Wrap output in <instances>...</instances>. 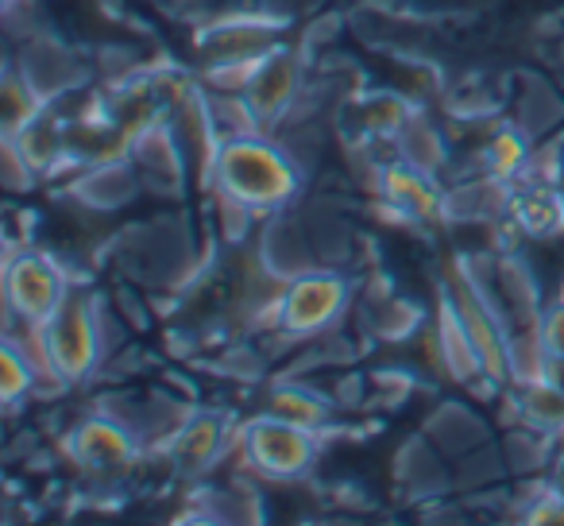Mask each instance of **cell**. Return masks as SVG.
I'll return each mask as SVG.
<instances>
[{"label": "cell", "mask_w": 564, "mask_h": 526, "mask_svg": "<svg viewBox=\"0 0 564 526\" xmlns=\"http://www.w3.org/2000/svg\"><path fill=\"white\" fill-rule=\"evenodd\" d=\"M70 291L74 283L63 271V259L35 251L32 244L9 251V264H4V310L9 314L43 325L58 314Z\"/></svg>", "instance_id": "obj_5"}, {"label": "cell", "mask_w": 564, "mask_h": 526, "mask_svg": "<svg viewBox=\"0 0 564 526\" xmlns=\"http://www.w3.org/2000/svg\"><path fill=\"white\" fill-rule=\"evenodd\" d=\"M510 217L522 236H556L564 233V194L553 182H522L510 194Z\"/></svg>", "instance_id": "obj_9"}, {"label": "cell", "mask_w": 564, "mask_h": 526, "mask_svg": "<svg viewBox=\"0 0 564 526\" xmlns=\"http://www.w3.org/2000/svg\"><path fill=\"white\" fill-rule=\"evenodd\" d=\"M394 151H399L402 163H410L414 171H425V174H441V167L448 163L445 140H441V132L422 112H414V117L406 120V128L394 136Z\"/></svg>", "instance_id": "obj_11"}, {"label": "cell", "mask_w": 564, "mask_h": 526, "mask_svg": "<svg viewBox=\"0 0 564 526\" xmlns=\"http://www.w3.org/2000/svg\"><path fill=\"white\" fill-rule=\"evenodd\" d=\"M240 453L248 472L271 480H302L322 453V433L279 415H256L240 426Z\"/></svg>", "instance_id": "obj_2"}, {"label": "cell", "mask_w": 564, "mask_h": 526, "mask_svg": "<svg viewBox=\"0 0 564 526\" xmlns=\"http://www.w3.org/2000/svg\"><path fill=\"white\" fill-rule=\"evenodd\" d=\"M225 446H228L225 415L194 410V415L178 426V433L163 446V457L171 461V469L178 472V476H202L209 464H217Z\"/></svg>", "instance_id": "obj_8"}, {"label": "cell", "mask_w": 564, "mask_h": 526, "mask_svg": "<svg viewBox=\"0 0 564 526\" xmlns=\"http://www.w3.org/2000/svg\"><path fill=\"white\" fill-rule=\"evenodd\" d=\"M302 58L294 51H279L274 47L263 63L256 66L251 82L243 86V97H248L251 112L259 117V125L279 128L286 120V112L294 109V101L302 97Z\"/></svg>", "instance_id": "obj_7"}, {"label": "cell", "mask_w": 564, "mask_h": 526, "mask_svg": "<svg viewBox=\"0 0 564 526\" xmlns=\"http://www.w3.org/2000/svg\"><path fill=\"white\" fill-rule=\"evenodd\" d=\"M425 438H430L445 457L460 461V457H468L471 449L487 446L491 430H487L484 418H479L471 407H464V402H441V407L433 410L430 422H425Z\"/></svg>", "instance_id": "obj_10"}, {"label": "cell", "mask_w": 564, "mask_h": 526, "mask_svg": "<svg viewBox=\"0 0 564 526\" xmlns=\"http://www.w3.org/2000/svg\"><path fill=\"white\" fill-rule=\"evenodd\" d=\"M66 446H70V457L82 464L86 472H97V476H117L120 469H132V461L143 453V441L135 438V430H128L120 418L105 415H86L70 433H66Z\"/></svg>", "instance_id": "obj_6"}, {"label": "cell", "mask_w": 564, "mask_h": 526, "mask_svg": "<svg viewBox=\"0 0 564 526\" xmlns=\"http://www.w3.org/2000/svg\"><path fill=\"white\" fill-rule=\"evenodd\" d=\"M302 171L286 148L274 136L256 132V136H236L217 148L209 163V182L217 194L236 197V202L251 205L256 213H279L299 197L302 190Z\"/></svg>", "instance_id": "obj_1"}, {"label": "cell", "mask_w": 564, "mask_h": 526, "mask_svg": "<svg viewBox=\"0 0 564 526\" xmlns=\"http://www.w3.org/2000/svg\"><path fill=\"white\" fill-rule=\"evenodd\" d=\"M348 302H352L348 279L329 268H314L282 287L279 302H274L271 330L291 333V337H299V341L322 337V333L337 330Z\"/></svg>", "instance_id": "obj_3"}, {"label": "cell", "mask_w": 564, "mask_h": 526, "mask_svg": "<svg viewBox=\"0 0 564 526\" xmlns=\"http://www.w3.org/2000/svg\"><path fill=\"white\" fill-rule=\"evenodd\" d=\"M43 345H47L51 368L66 379V384H82L105 364L101 345V325H97V302L94 291H78L74 287L58 314L43 322Z\"/></svg>", "instance_id": "obj_4"}]
</instances>
